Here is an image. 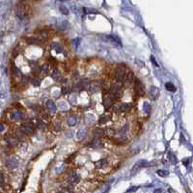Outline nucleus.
I'll use <instances>...</instances> for the list:
<instances>
[{
    "instance_id": "f257e3e1",
    "label": "nucleus",
    "mask_w": 193,
    "mask_h": 193,
    "mask_svg": "<svg viewBox=\"0 0 193 193\" xmlns=\"http://www.w3.org/2000/svg\"><path fill=\"white\" fill-rule=\"evenodd\" d=\"M156 162L153 160V161H147L144 159H141V160H138L136 163L133 165V167L131 168V171H130V175L131 176H134L139 170L141 168H144V167H150V166H154L156 165Z\"/></svg>"
},
{
    "instance_id": "f03ea898",
    "label": "nucleus",
    "mask_w": 193,
    "mask_h": 193,
    "mask_svg": "<svg viewBox=\"0 0 193 193\" xmlns=\"http://www.w3.org/2000/svg\"><path fill=\"white\" fill-rule=\"evenodd\" d=\"M20 131H22L23 133H25L26 135H31L34 132V124L31 121H27L25 123H23L21 125Z\"/></svg>"
},
{
    "instance_id": "7ed1b4c3",
    "label": "nucleus",
    "mask_w": 193,
    "mask_h": 193,
    "mask_svg": "<svg viewBox=\"0 0 193 193\" xmlns=\"http://www.w3.org/2000/svg\"><path fill=\"white\" fill-rule=\"evenodd\" d=\"M125 76H126V69H125V67L119 66V67L116 68V69H115V78L117 79L118 82H121V81L125 78Z\"/></svg>"
},
{
    "instance_id": "20e7f679",
    "label": "nucleus",
    "mask_w": 193,
    "mask_h": 193,
    "mask_svg": "<svg viewBox=\"0 0 193 193\" xmlns=\"http://www.w3.org/2000/svg\"><path fill=\"white\" fill-rule=\"evenodd\" d=\"M103 40H105L106 42H109L115 45H119V46L122 45V42L120 41V39L117 36H114V35H105V36H103Z\"/></svg>"
},
{
    "instance_id": "39448f33",
    "label": "nucleus",
    "mask_w": 193,
    "mask_h": 193,
    "mask_svg": "<svg viewBox=\"0 0 193 193\" xmlns=\"http://www.w3.org/2000/svg\"><path fill=\"white\" fill-rule=\"evenodd\" d=\"M10 118L13 120V121H15V122H19L21 121V120L24 118V115H23L22 112L18 111V110H15L14 112H12L11 115H10Z\"/></svg>"
},
{
    "instance_id": "423d86ee",
    "label": "nucleus",
    "mask_w": 193,
    "mask_h": 193,
    "mask_svg": "<svg viewBox=\"0 0 193 193\" xmlns=\"http://www.w3.org/2000/svg\"><path fill=\"white\" fill-rule=\"evenodd\" d=\"M6 166L9 169L13 170V169L17 168L18 166V161L17 158L12 157V158H10V159H8V161L6 162Z\"/></svg>"
},
{
    "instance_id": "0eeeda50",
    "label": "nucleus",
    "mask_w": 193,
    "mask_h": 193,
    "mask_svg": "<svg viewBox=\"0 0 193 193\" xmlns=\"http://www.w3.org/2000/svg\"><path fill=\"white\" fill-rule=\"evenodd\" d=\"M79 181V176L76 175V174H72V176H69V180H68V184L69 186H73V185H75Z\"/></svg>"
},
{
    "instance_id": "6e6552de",
    "label": "nucleus",
    "mask_w": 193,
    "mask_h": 193,
    "mask_svg": "<svg viewBox=\"0 0 193 193\" xmlns=\"http://www.w3.org/2000/svg\"><path fill=\"white\" fill-rule=\"evenodd\" d=\"M86 133H87L86 127H85L84 126H80V129H78V131H77V133H76V139L79 141L82 140V139H84V137L86 136Z\"/></svg>"
},
{
    "instance_id": "1a4fd4ad",
    "label": "nucleus",
    "mask_w": 193,
    "mask_h": 193,
    "mask_svg": "<svg viewBox=\"0 0 193 193\" xmlns=\"http://www.w3.org/2000/svg\"><path fill=\"white\" fill-rule=\"evenodd\" d=\"M134 91H135V93H136V95H138V96L143 95L142 84L138 79H135V81H134Z\"/></svg>"
},
{
    "instance_id": "9d476101",
    "label": "nucleus",
    "mask_w": 193,
    "mask_h": 193,
    "mask_svg": "<svg viewBox=\"0 0 193 193\" xmlns=\"http://www.w3.org/2000/svg\"><path fill=\"white\" fill-rule=\"evenodd\" d=\"M45 106L46 108L51 112V113H54V112H56L57 110V106L55 105V103H54V102L52 99H48L46 100V102H45Z\"/></svg>"
},
{
    "instance_id": "9b49d317",
    "label": "nucleus",
    "mask_w": 193,
    "mask_h": 193,
    "mask_svg": "<svg viewBox=\"0 0 193 193\" xmlns=\"http://www.w3.org/2000/svg\"><path fill=\"white\" fill-rule=\"evenodd\" d=\"M5 140L8 143V145H10V146H15L18 143V139L15 136H13L12 134H7L5 136Z\"/></svg>"
},
{
    "instance_id": "f8f14e48",
    "label": "nucleus",
    "mask_w": 193,
    "mask_h": 193,
    "mask_svg": "<svg viewBox=\"0 0 193 193\" xmlns=\"http://www.w3.org/2000/svg\"><path fill=\"white\" fill-rule=\"evenodd\" d=\"M150 96L153 99H156L158 96V88L156 86H152L150 88Z\"/></svg>"
},
{
    "instance_id": "ddd939ff",
    "label": "nucleus",
    "mask_w": 193,
    "mask_h": 193,
    "mask_svg": "<svg viewBox=\"0 0 193 193\" xmlns=\"http://www.w3.org/2000/svg\"><path fill=\"white\" fill-rule=\"evenodd\" d=\"M67 123H68V125L69 126H75L76 125V123H77L76 117L75 115H69L68 117V119H67Z\"/></svg>"
},
{
    "instance_id": "4468645a",
    "label": "nucleus",
    "mask_w": 193,
    "mask_h": 193,
    "mask_svg": "<svg viewBox=\"0 0 193 193\" xmlns=\"http://www.w3.org/2000/svg\"><path fill=\"white\" fill-rule=\"evenodd\" d=\"M131 108L130 103H123L121 105H118V110L121 112H127Z\"/></svg>"
},
{
    "instance_id": "2eb2a0df",
    "label": "nucleus",
    "mask_w": 193,
    "mask_h": 193,
    "mask_svg": "<svg viewBox=\"0 0 193 193\" xmlns=\"http://www.w3.org/2000/svg\"><path fill=\"white\" fill-rule=\"evenodd\" d=\"M100 86L96 83H92L90 84V87H89V90H90L91 93H99L100 91Z\"/></svg>"
},
{
    "instance_id": "dca6fc26",
    "label": "nucleus",
    "mask_w": 193,
    "mask_h": 193,
    "mask_svg": "<svg viewBox=\"0 0 193 193\" xmlns=\"http://www.w3.org/2000/svg\"><path fill=\"white\" fill-rule=\"evenodd\" d=\"M15 14H17V15H18V17L20 18V19L24 18V10H23L22 7L18 6L17 8H15Z\"/></svg>"
},
{
    "instance_id": "f3484780",
    "label": "nucleus",
    "mask_w": 193,
    "mask_h": 193,
    "mask_svg": "<svg viewBox=\"0 0 193 193\" xmlns=\"http://www.w3.org/2000/svg\"><path fill=\"white\" fill-rule=\"evenodd\" d=\"M111 118V116L110 114H102V116H100V118H99V124H104V123H106L108 122L110 120Z\"/></svg>"
},
{
    "instance_id": "a211bd4d",
    "label": "nucleus",
    "mask_w": 193,
    "mask_h": 193,
    "mask_svg": "<svg viewBox=\"0 0 193 193\" xmlns=\"http://www.w3.org/2000/svg\"><path fill=\"white\" fill-rule=\"evenodd\" d=\"M52 48L55 50L57 53H63V48H62V45L60 44H58V42L52 44Z\"/></svg>"
},
{
    "instance_id": "6ab92c4d",
    "label": "nucleus",
    "mask_w": 193,
    "mask_h": 193,
    "mask_svg": "<svg viewBox=\"0 0 193 193\" xmlns=\"http://www.w3.org/2000/svg\"><path fill=\"white\" fill-rule=\"evenodd\" d=\"M51 77L54 80H59L60 77H61V72H59V69H54L53 72L51 73Z\"/></svg>"
},
{
    "instance_id": "aec40b11",
    "label": "nucleus",
    "mask_w": 193,
    "mask_h": 193,
    "mask_svg": "<svg viewBox=\"0 0 193 193\" xmlns=\"http://www.w3.org/2000/svg\"><path fill=\"white\" fill-rule=\"evenodd\" d=\"M165 88L167 89L168 91L173 92V93L176 92V90H177L176 87H175V85H174L172 82H167V83H166V84H165Z\"/></svg>"
},
{
    "instance_id": "412c9836",
    "label": "nucleus",
    "mask_w": 193,
    "mask_h": 193,
    "mask_svg": "<svg viewBox=\"0 0 193 193\" xmlns=\"http://www.w3.org/2000/svg\"><path fill=\"white\" fill-rule=\"evenodd\" d=\"M94 135H95V138L100 139L102 135H103V130L100 129H96L95 131H94Z\"/></svg>"
},
{
    "instance_id": "4be33fe9",
    "label": "nucleus",
    "mask_w": 193,
    "mask_h": 193,
    "mask_svg": "<svg viewBox=\"0 0 193 193\" xmlns=\"http://www.w3.org/2000/svg\"><path fill=\"white\" fill-rule=\"evenodd\" d=\"M143 110H144V112H145L146 114H149L150 113L151 105H150V103L148 102H144V103H143Z\"/></svg>"
},
{
    "instance_id": "5701e85b",
    "label": "nucleus",
    "mask_w": 193,
    "mask_h": 193,
    "mask_svg": "<svg viewBox=\"0 0 193 193\" xmlns=\"http://www.w3.org/2000/svg\"><path fill=\"white\" fill-rule=\"evenodd\" d=\"M89 145H90L91 147H94V148H96V147H99V146H100V140H99V139L94 138V140H93Z\"/></svg>"
},
{
    "instance_id": "b1692460",
    "label": "nucleus",
    "mask_w": 193,
    "mask_h": 193,
    "mask_svg": "<svg viewBox=\"0 0 193 193\" xmlns=\"http://www.w3.org/2000/svg\"><path fill=\"white\" fill-rule=\"evenodd\" d=\"M85 121H86L88 124H93V123H94V121H95L94 115H92V114L86 115V117H85Z\"/></svg>"
},
{
    "instance_id": "393cba45",
    "label": "nucleus",
    "mask_w": 193,
    "mask_h": 193,
    "mask_svg": "<svg viewBox=\"0 0 193 193\" xmlns=\"http://www.w3.org/2000/svg\"><path fill=\"white\" fill-rule=\"evenodd\" d=\"M103 105L105 108H109L112 105V102H111V99L110 98H106L103 99Z\"/></svg>"
},
{
    "instance_id": "a878e982",
    "label": "nucleus",
    "mask_w": 193,
    "mask_h": 193,
    "mask_svg": "<svg viewBox=\"0 0 193 193\" xmlns=\"http://www.w3.org/2000/svg\"><path fill=\"white\" fill-rule=\"evenodd\" d=\"M60 12L63 15H68L69 14V9L67 7H66L65 5H61L60 6Z\"/></svg>"
},
{
    "instance_id": "bb28decb",
    "label": "nucleus",
    "mask_w": 193,
    "mask_h": 193,
    "mask_svg": "<svg viewBox=\"0 0 193 193\" xmlns=\"http://www.w3.org/2000/svg\"><path fill=\"white\" fill-rule=\"evenodd\" d=\"M26 41L28 44H39L40 40H38V38H27Z\"/></svg>"
},
{
    "instance_id": "cd10ccee",
    "label": "nucleus",
    "mask_w": 193,
    "mask_h": 193,
    "mask_svg": "<svg viewBox=\"0 0 193 193\" xmlns=\"http://www.w3.org/2000/svg\"><path fill=\"white\" fill-rule=\"evenodd\" d=\"M169 159H170V162H171L172 164L177 163V157L175 156V154H174L173 153H169Z\"/></svg>"
},
{
    "instance_id": "c85d7f7f",
    "label": "nucleus",
    "mask_w": 193,
    "mask_h": 193,
    "mask_svg": "<svg viewBox=\"0 0 193 193\" xmlns=\"http://www.w3.org/2000/svg\"><path fill=\"white\" fill-rule=\"evenodd\" d=\"M133 78H134L133 73H132V72H129V75L126 76V83H127V84H131V83H132V81H133Z\"/></svg>"
},
{
    "instance_id": "c756f323",
    "label": "nucleus",
    "mask_w": 193,
    "mask_h": 193,
    "mask_svg": "<svg viewBox=\"0 0 193 193\" xmlns=\"http://www.w3.org/2000/svg\"><path fill=\"white\" fill-rule=\"evenodd\" d=\"M157 175L159 177H167L169 175V172L167 171V170H158Z\"/></svg>"
},
{
    "instance_id": "7c9ffc66",
    "label": "nucleus",
    "mask_w": 193,
    "mask_h": 193,
    "mask_svg": "<svg viewBox=\"0 0 193 193\" xmlns=\"http://www.w3.org/2000/svg\"><path fill=\"white\" fill-rule=\"evenodd\" d=\"M84 12L87 14H98L99 12L95 9H90V8H84Z\"/></svg>"
},
{
    "instance_id": "2f4dec72",
    "label": "nucleus",
    "mask_w": 193,
    "mask_h": 193,
    "mask_svg": "<svg viewBox=\"0 0 193 193\" xmlns=\"http://www.w3.org/2000/svg\"><path fill=\"white\" fill-rule=\"evenodd\" d=\"M37 129L39 130H44L45 129V125H44V123H42V121L37 123Z\"/></svg>"
},
{
    "instance_id": "473e14b6",
    "label": "nucleus",
    "mask_w": 193,
    "mask_h": 193,
    "mask_svg": "<svg viewBox=\"0 0 193 193\" xmlns=\"http://www.w3.org/2000/svg\"><path fill=\"white\" fill-rule=\"evenodd\" d=\"M58 106L60 107V109L61 110H67L68 109V105L66 104L65 102H59V104H58Z\"/></svg>"
},
{
    "instance_id": "72a5a7b5",
    "label": "nucleus",
    "mask_w": 193,
    "mask_h": 193,
    "mask_svg": "<svg viewBox=\"0 0 193 193\" xmlns=\"http://www.w3.org/2000/svg\"><path fill=\"white\" fill-rule=\"evenodd\" d=\"M41 71H42V73H45V75H46V73H48V65H44L42 67V69H41Z\"/></svg>"
},
{
    "instance_id": "f704fd0d",
    "label": "nucleus",
    "mask_w": 193,
    "mask_h": 193,
    "mask_svg": "<svg viewBox=\"0 0 193 193\" xmlns=\"http://www.w3.org/2000/svg\"><path fill=\"white\" fill-rule=\"evenodd\" d=\"M98 164H99V167L102 168V167H104V166L107 165V161H106V159H102L98 162Z\"/></svg>"
},
{
    "instance_id": "c9c22d12",
    "label": "nucleus",
    "mask_w": 193,
    "mask_h": 193,
    "mask_svg": "<svg viewBox=\"0 0 193 193\" xmlns=\"http://www.w3.org/2000/svg\"><path fill=\"white\" fill-rule=\"evenodd\" d=\"M69 92V86H64L63 88H62V94H68V93Z\"/></svg>"
},
{
    "instance_id": "e433bc0d",
    "label": "nucleus",
    "mask_w": 193,
    "mask_h": 193,
    "mask_svg": "<svg viewBox=\"0 0 193 193\" xmlns=\"http://www.w3.org/2000/svg\"><path fill=\"white\" fill-rule=\"evenodd\" d=\"M138 189V187H130L129 189H127L126 190V193H131V192H134V191H136Z\"/></svg>"
},
{
    "instance_id": "4c0bfd02",
    "label": "nucleus",
    "mask_w": 193,
    "mask_h": 193,
    "mask_svg": "<svg viewBox=\"0 0 193 193\" xmlns=\"http://www.w3.org/2000/svg\"><path fill=\"white\" fill-rule=\"evenodd\" d=\"M154 193H164V190L162 188H157L154 191Z\"/></svg>"
},
{
    "instance_id": "58836bf2",
    "label": "nucleus",
    "mask_w": 193,
    "mask_h": 193,
    "mask_svg": "<svg viewBox=\"0 0 193 193\" xmlns=\"http://www.w3.org/2000/svg\"><path fill=\"white\" fill-rule=\"evenodd\" d=\"M4 183V177H3V174L0 172V185Z\"/></svg>"
},
{
    "instance_id": "ea45409f",
    "label": "nucleus",
    "mask_w": 193,
    "mask_h": 193,
    "mask_svg": "<svg viewBox=\"0 0 193 193\" xmlns=\"http://www.w3.org/2000/svg\"><path fill=\"white\" fill-rule=\"evenodd\" d=\"M66 135L69 137V138H71L72 136V130H69V131H67V133H66Z\"/></svg>"
},
{
    "instance_id": "a19ab883",
    "label": "nucleus",
    "mask_w": 193,
    "mask_h": 193,
    "mask_svg": "<svg viewBox=\"0 0 193 193\" xmlns=\"http://www.w3.org/2000/svg\"><path fill=\"white\" fill-rule=\"evenodd\" d=\"M59 129H60V125H59V123H57V125L54 126V130L58 131V130H59Z\"/></svg>"
},
{
    "instance_id": "79ce46f5",
    "label": "nucleus",
    "mask_w": 193,
    "mask_h": 193,
    "mask_svg": "<svg viewBox=\"0 0 193 193\" xmlns=\"http://www.w3.org/2000/svg\"><path fill=\"white\" fill-rule=\"evenodd\" d=\"M69 100H72V103H75V102H76V100H75V96H71V98H69Z\"/></svg>"
},
{
    "instance_id": "37998d69",
    "label": "nucleus",
    "mask_w": 193,
    "mask_h": 193,
    "mask_svg": "<svg viewBox=\"0 0 193 193\" xmlns=\"http://www.w3.org/2000/svg\"><path fill=\"white\" fill-rule=\"evenodd\" d=\"M40 82H41V81H40V80H37V79H35V80L33 81V83H34L35 86H38V85L40 84Z\"/></svg>"
},
{
    "instance_id": "c03bdc74",
    "label": "nucleus",
    "mask_w": 193,
    "mask_h": 193,
    "mask_svg": "<svg viewBox=\"0 0 193 193\" xmlns=\"http://www.w3.org/2000/svg\"><path fill=\"white\" fill-rule=\"evenodd\" d=\"M151 60H152V62H153V64L154 65H156V66H157V63L156 62V60H154V56H151Z\"/></svg>"
},
{
    "instance_id": "a18cd8bd",
    "label": "nucleus",
    "mask_w": 193,
    "mask_h": 193,
    "mask_svg": "<svg viewBox=\"0 0 193 193\" xmlns=\"http://www.w3.org/2000/svg\"><path fill=\"white\" fill-rule=\"evenodd\" d=\"M4 129H5V126H4V125L2 123H0V131H3Z\"/></svg>"
},
{
    "instance_id": "49530a36",
    "label": "nucleus",
    "mask_w": 193,
    "mask_h": 193,
    "mask_svg": "<svg viewBox=\"0 0 193 193\" xmlns=\"http://www.w3.org/2000/svg\"><path fill=\"white\" fill-rule=\"evenodd\" d=\"M42 119L45 120V121H48V116L46 115V114H45L44 116H42Z\"/></svg>"
},
{
    "instance_id": "de8ad7c7",
    "label": "nucleus",
    "mask_w": 193,
    "mask_h": 193,
    "mask_svg": "<svg viewBox=\"0 0 193 193\" xmlns=\"http://www.w3.org/2000/svg\"><path fill=\"white\" fill-rule=\"evenodd\" d=\"M188 159H189V158H187V159H183V164H184V165H187V164H188V161H187Z\"/></svg>"
},
{
    "instance_id": "09e8293b",
    "label": "nucleus",
    "mask_w": 193,
    "mask_h": 193,
    "mask_svg": "<svg viewBox=\"0 0 193 193\" xmlns=\"http://www.w3.org/2000/svg\"><path fill=\"white\" fill-rule=\"evenodd\" d=\"M169 192H170V193H174V190H173V189L170 188V189H169Z\"/></svg>"
},
{
    "instance_id": "8fccbe9b",
    "label": "nucleus",
    "mask_w": 193,
    "mask_h": 193,
    "mask_svg": "<svg viewBox=\"0 0 193 193\" xmlns=\"http://www.w3.org/2000/svg\"><path fill=\"white\" fill-rule=\"evenodd\" d=\"M59 193H69V191H68V192H63V191H62V192H59Z\"/></svg>"
}]
</instances>
